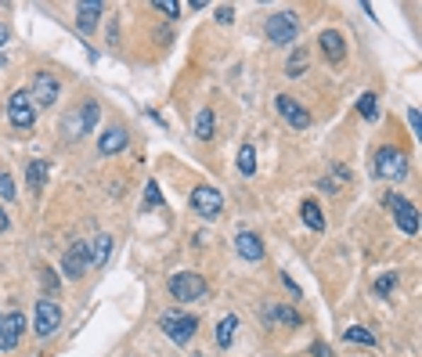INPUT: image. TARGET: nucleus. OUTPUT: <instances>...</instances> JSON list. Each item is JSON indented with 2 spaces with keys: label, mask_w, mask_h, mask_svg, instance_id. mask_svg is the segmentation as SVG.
Returning <instances> with one entry per match:
<instances>
[{
  "label": "nucleus",
  "mask_w": 422,
  "mask_h": 357,
  "mask_svg": "<svg viewBox=\"0 0 422 357\" xmlns=\"http://www.w3.org/2000/svg\"><path fill=\"white\" fill-rule=\"evenodd\" d=\"M206 293H210L206 278L195 274V271H181V274L170 278V296L181 300V303H195V300H203Z\"/></svg>",
  "instance_id": "nucleus-1"
},
{
  "label": "nucleus",
  "mask_w": 422,
  "mask_h": 357,
  "mask_svg": "<svg viewBox=\"0 0 422 357\" xmlns=\"http://www.w3.org/2000/svg\"><path fill=\"white\" fill-rule=\"evenodd\" d=\"M159 325H163V332H166L177 346H184V343H191V336H195L199 317H195V314H181V310H166V314L159 317Z\"/></svg>",
  "instance_id": "nucleus-2"
},
{
  "label": "nucleus",
  "mask_w": 422,
  "mask_h": 357,
  "mask_svg": "<svg viewBox=\"0 0 422 357\" xmlns=\"http://www.w3.org/2000/svg\"><path fill=\"white\" fill-rule=\"evenodd\" d=\"M375 174L382 181H404L408 177V159L401 148H379L375 152Z\"/></svg>",
  "instance_id": "nucleus-3"
},
{
  "label": "nucleus",
  "mask_w": 422,
  "mask_h": 357,
  "mask_svg": "<svg viewBox=\"0 0 422 357\" xmlns=\"http://www.w3.org/2000/svg\"><path fill=\"white\" fill-rule=\"evenodd\" d=\"M267 40L271 44H292L296 33H300V22L292 11H275V15H267V26H263Z\"/></svg>",
  "instance_id": "nucleus-4"
},
{
  "label": "nucleus",
  "mask_w": 422,
  "mask_h": 357,
  "mask_svg": "<svg viewBox=\"0 0 422 357\" xmlns=\"http://www.w3.org/2000/svg\"><path fill=\"white\" fill-rule=\"evenodd\" d=\"M191 210H195V217H203V220L220 217V210H224V195H220V188L199 184L195 191H191Z\"/></svg>",
  "instance_id": "nucleus-5"
},
{
  "label": "nucleus",
  "mask_w": 422,
  "mask_h": 357,
  "mask_svg": "<svg viewBox=\"0 0 422 357\" xmlns=\"http://www.w3.org/2000/svg\"><path fill=\"white\" fill-rule=\"evenodd\" d=\"M8 119H11V127H15V130H29V127L36 123V105L29 101L25 91L11 94V101H8Z\"/></svg>",
  "instance_id": "nucleus-6"
},
{
  "label": "nucleus",
  "mask_w": 422,
  "mask_h": 357,
  "mask_svg": "<svg viewBox=\"0 0 422 357\" xmlns=\"http://www.w3.org/2000/svg\"><path fill=\"white\" fill-rule=\"evenodd\" d=\"M62 325V303H55L51 296H44L36 303V336H51Z\"/></svg>",
  "instance_id": "nucleus-7"
},
{
  "label": "nucleus",
  "mask_w": 422,
  "mask_h": 357,
  "mask_svg": "<svg viewBox=\"0 0 422 357\" xmlns=\"http://www.w3.org/2000/svg\"><path fill=\"white\" fill-rule=\"evenodd\" d=\"M275 108H278V115L285 119V123H289L292 130H307V127H311V115H307V108H303L296 98L278 94V98H275Z\"/></svg>",
  "instance_id": "nucleus-8"
},
{
  "label": "nucleus",
  "mask_w": 422,
  "mask_h": 357,
  "mask_svg": "<svg viewBox=\"0 0 422 357\" xmlns=\"http://www.w3.org/2000/svg\"><path fill=\"white\" fill-rule=\"evenodd\" d=\"M22 332H25V317L18 310L15 314H0V350H15Z\"/></svg>",
  "instance_id": "nucleus-9"
},
{
  "label": "nucleus",
  "mask_w": 422,
  "mask_h": 357,
  "mask_svg": "<svg viewBox=\"0 0 422 357\" xmlns=\"http://www.w3.org/2000/svg\"><path fill=\"white\" fill-rule=\"evenodd\" d=\"M58 98V79L51 72H36L33 76V91H29V101L33 105H55Z\"/></svg>",
  "instance_id": "nucleus-10"
},
{
  "label": "nucleus",
  "mask_w": 422,
  "mask_h": 357,
  "mask_svg": "<svg viewBox=\"0 0 422 357\" xmlns=\"http://www.w3.org/2000/svg\"><path fill=\"white\" fill-rule=\"evenodd\" d=\"M387 203H390V210H394V217H397L401 231H404V234H415V231H418V210L408 203L404 195H390Z\"/></svg>",
  "instance_id": "nucleus-11"
},
{
  "label": "nucleus",
  "mask_w": 422,
  "mask_h": 357,
  "mask_svg": "<svg viewBox=\"0 0 422 357\" xmlns=\"http://www.w3.org/2000/svg\"><path fill=\"white\" fill-rule=\"evenodd\" d=\"M62 267H65V274H69V278H84V274H87V267H91V246L72 242V246H69V253H65V260H62Z\"/></svg>",
  "instance_id": "nucleus-12"
},
{
  "label": "nucleus",
  "mask_w": 422,
  "mask_h": 357,
  "mask_svg": "<svg viewBox=\"0 0 422 357\" xmlns=\"http://www.w3.org/2000/svg\"><path fill=\"white\" fill-rule=\"evenodd\" d=\"M98 115H101L98 101H84V112L69 119V134H72V137H84V134H91V130H94V123H98Z\"/></svg>",
  "instance_id": "nucleus-13"
},
{
  "label": "nucleus",
  "mask_w": 422,
  "mask_h": 357,
  "mask_svg": "<svg viewBox=\"0 0 422 357\" xmlns=\"http://www.w3.org/2000/svg\"><path fill=\"white\" fill-rule=\"evenodd\" d=\"M318 44H321V55H325L332 65L347 58V40H343V33H339V29H325V33L318 36Z\"/></svg>",
  "instance_id": "nucleus-14"
},
{
  "label": "nucleus",
  "mask_w": 422,
  "mask_h": 357,
  "mask_svg": "<svg viewBox=\"0 0 422 357\" xmlns=\"http://www.w3.org/2000/svg\"><path fill=\"white\" fill-rule=\"evenodd\" d=\"M101 11H105L101 0H80V4H76V26H80V33H84V36H87V33H94V26H98Z\"/></svg>",
  "instance_id": "nucleus-15"
},
{
  "label": "nucleus",
  "mask_w": 422,
  "mask_h": 357,
  "mask_svg": "<svg viewBox=\"0 0 422 357\" xmlns=\"http://www.w3.org/2000/svg\"><path fill=\"white\" fill-rule=\"evenodd\" d=\"M235 249H239V256L249 260V264H260V260H263V242H260V234H253V231H239Z\"/></svg>",
  "instance_id": "nucleus-16"
},
{
  "label": "nucleus",
  "mask_w": 422,
  "mask_h": 357,
  "mask_svg": "<svg viewBox=\"0 0 422 357\" xmlns=\"http://www.w3.org/2000/svg\"><path fill=\"white\" fill-rule=\"evenodd\" d=\"M127 141H130V134H127L123 127H108V130L98 137V152H101V155H120V152L127 148Z\"/></svg>",
  "instance_id": "nucleus-17"
},
{
  "label": "nucleus",
  "mask_w": 422,
  "mask_h": 357,
  "mask_svg": "<svg viewBox=\"0 0 422 357\" xmlns=\"http://www.w3.org/2000/svg\"><path fill=\"white\" fill-rule=\"evenodd\" d=\"M51 177V163L47 159H29V166H25V184L29 188H44Z\"/></svg>",
  "instance_id": "nucleus-18"
},
{
  "label": "nucleus",
  "mask_w": 422,
  "mask_h": 357,
  "mask_svg": "<svg viewBox=\"0 0 422 357\" xmlns=\"http://www.w3.org/2000/svg\"><path fill=\"white\" fill-rule=\"evenodd\" d=\"M300 217H303V224L311 231H325V217H321V206L314 203V198H307V203L300 206Z\"/></svg>",
  "instance_id": "nucleus-19"
},
{
  "label": "nucleus",
  "mask_w": 422,
  "mask_h": 357,
  "mask_svg": "<svg viewBox=\"0 0 422 357\" xmlns=\"http://www.w3.org/2000/svg\"><path fill=\"white\" fill-rule=\"evenodd\" d=\"M235 329H239V317H235V314H227L224 322L217 325V346H224V350L232 346V339H235Z\"/></svg>",
  "instance_id": "nucleus-20"
},
{
  "label": "nucleus",
  "mask_w": 422,
  "mask_h": 357,
  "mask_svg": "<svg viewBox=\"0 0 422 357\" xmlns=\"http://www.w3.org/2000/svg\"><path fill=\"white\" fill-rule=\"evenodd\" d=\"M108 256H112V238H108V234H101L98 242L91 246V264H94V267H105V264H108Z\"/></svg>",
  "instance_id": "nucleus-21"
},
{
  "label": "nucleus",
  "mask_w": 422,
  "mask_h": 357,
  "mask_svg": "<svg viewBox=\"0 0 422 357\" xmlns=\"http://www.w3.org/2000/svg\"><path fill=\"white\" fill-rule=\"evenodd\" d=\"M195 137L199 141H210L213 137V108H199V115H195Z\"/></svg>",
  "instance_id": "nucleus-22"
},
{
  "label": "nucleus",
  "mask_w": 422,
  "mask_h": 357,
  "mask_svg": "<svg viewBox=\"0 0 422 357\" xmlns=\"http://www.w3.org/2000/svg\"><path fill=\"white\" fill-rule=\"evenodd\" d=\"M239 174L242 177H253L256 174V148L253 144H242L239 148Z\"/></svg>",
  "instance_id": "nucleus-23"
},
{
  "label": "nucleus",
  "mask_w": 422,
  "mask_h": 357,
  "mask_svg": "<svg viewBox=\"0 0 422 357\" xmlns=\"http://www.w3.org/2000/svg\"><path fill=\"white\" fill-rule=\"evenodd\" d=\"M343 339H347V343H358V346H375V336H372L365 325H354V329H347V332H343Z\"/></svg>",
  "instance_id": "nucleus-24"
},
{
  "label": "nucleus",
  "mask_w": 422,
  "mask_h": 357,
  "mask_svg": "<svg viewBox=\"0 0 422 357\" xmlns=\"http://www.w3.org/2000/svg\"><path fill=\"white\" fill-rule=\"evenodd\" d=\"M156 206H163V191L156 181H148L144 184V210H156Z\"/></svg>",
  "instance_id": "nucleus-25"
},
{
  "label": "nucleus",
  "mask_w": 422,
  "mask_h": 357,
  "mask_svg": "<svg viewBox=\"0 0 422 357\" xmlns=\"http://www.w3.org/2000/svg\"><path fill=\"white\" fill-rule=\"evenodd\" d=\"M358 112L365 119H379V105H375V94H361L358 98Z\"/></svg>",
  "instance_id": "nucleus-26"
},
{
  "label": "nucleus",
  "mask_w": 422,
  "mask_h": 357,
  "mask_svg": "<svg viewBox=\"0 0 422 357\" xmlns=\"http://www.w3.org/2000/svg\"><path fill=\"white\" fill-rule=\"evenodd\" d=\"M267 314L275 317V322H285V325H300V314L289 310V307H267Z\"/></svg>",
  "instance_id": "nucleus-27"
},
{
  "label": "nucleus",
  "mask_w": 422,
  "mask_h": 357,
  "mask_svg": "<svg viewBox=\"0 0 422 357\" xmlns=\"http://www.w3.org/2000/svg\"><path fill=\"white\" fill-rule=\"evenodd\" d=\"M303 65H307V51H296V55L289 58V65H285V76H292V79H296V76L303 72Z\"/></svg>",
  "instance_id": "nucleus-28"
},
{
  "label": "nucleus",
  "mask_w": 422,
  "mask_h": 357,
  "mask_svg": "<svg viewBox=\"0 0 422 357\" xmlns=\"http://www.w3.org/2000/svg\"><path fill=\"white\" fill-rule=\"evenodd\" d=\"M0 198H15V181L8 170H0Z\"/></svg>",
  "instance_id": "nucleus-29"
},
{
  "label": "nucleus",
  "mask_w": 422,
  "mask_h": 357,
  "mask_svg": "<svg viewBox=\"0 0 422 357\" xmlns=\"http://www.w3.org/2000/svg\"><path fill=\"white\" fill-rule=\"evenodd\" d=\"M394 285H397V274H382L379 282H375V293H379V296H387Z\"/></svg>",
  "instance_id": "nucleus-30"
},
{
  "label": "nucleus",
  "mask_w": 422,
  "mask_h": 357,
  "mask_svg": "<svg viewBox=\"0 0 422 357\" xmlns=\"http://www.w3.org/2000/svg\"><path fill=\"white\" fill-rule=\"evenodd\" d=\"M156 11H166V15H177V11H181V4H177V0H156Z\"/></svg>",
  "instance_id": "nucleus-31"
},
{
  "label": "nucleus",
  "mask_w": 422,
  "mask_h": 357,
  "mask_svg": "<svg viewBox=\"0 0 422 357\" xmlns=\"http://www.w3.org/2000/svg\"><path fill=\"white\" fill-rule=\"evenodd\" d=\"M217 22L232 26V22H235V8H217Z\"/></svg>",
  "instance_id": "nucleus-32"
},
{
  "label": "nucleus",
  "mask_w": 422,
  "mask_h": 357,
  "mask_svg": "<svg viewBox=\"0 0 422 357\" xmlns=\"http://www.w3.org/2000/svg\"><path fill=\"white\" fill-rule=\"evenodd\" d=\"M44 285H47L51 293L58 289V274H55V271H44Z\"/></svg>",
  "instance_id": "nucleus-33"
},
{
  "label": "nucleus",
  "mask_w": 422,
  "mask_h": 357,
  "mask_svg": "<svg viewBox=\"0 0 422 357\" xmlns=\"http://www.w3.org/2000/svg\"><path fill=\"white\" fill-rule=\"evenodd\" d=\"M408 123H411V130L418 134V108H411V112H408Z\"/></svg>",
  "instance_id": "nucleus-34"
},
{
  "label": "nucleus",
  "mask_w": 422,
  "mask_h": 357,
  "mask_svg": "<svg viewBox=\"0 0 422 357\" xmlns=\"http://www.w3.org/2000/svg\"><path fill=\"white\" fill-rule=\"evenodd\" d=\"M8 36H11V29H8V26H0V47L8 44Z\"/></svg>",
  "instance_id": "nucleus-35"
},
{
  "label": "nucleus",
  "mask_w": 422,
  "mask_h": 357,
  "mask_svg": "<svg viewBox=\"0 0 422 357\" xmlns=\"http://www.w3.org/2000/svg\"><path fill=\"white\" fill-rule=\"evenodd\" d=\"M4 227H8V213H4V210H0V231H4Z\"/></svg>",
  "instance_id": "nucleus-36"
}]
</instances>
